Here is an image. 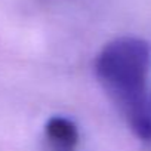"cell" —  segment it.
Returning a JSON list of instances; mask_svg holds the SVG:
<instances>
[{
	"label": "cell",
	"instance_id": "obj_1",
	"mask_svg": "<svg viewBox=\"0 0 151 151\" xmlns=\"http://www.w3.org/2000/svg\"><path fill=\"white\" fill-rule=\"evenodd\" d=\"M95 76L135 136L151 142L150 46L138 37H117L95 58Z\"/></svg>",
	"mask_w": 151,
	"mask_h": 151
},
{
	"label": "cell",
	"instance_id": "obj_2",
	"mask_svg": "<svg viewBox=\"0 0 151 151\" xmlns=\"http://www.w3.org/2000/svg\"><path fill=\"white\" fill-rule=\"evenodd\" d=\"M80 135L76 123L64 116H53L45 124V142L47 151H76Z\"/></svg>",
	"mask_w": 151,
	"mask_h": 151
}]
</instances>
